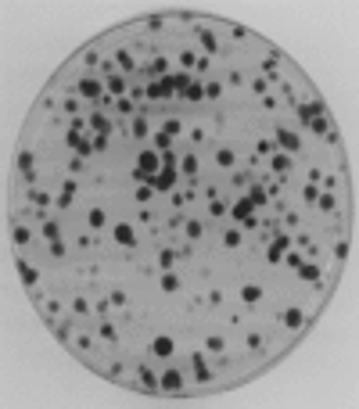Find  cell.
<instances>
[{
	"instance_id": "6da1fadb",
	"label": "cell",
	"mask_w": 359,
	"mask_h": 409,
	"mask_svg": "<svg viewBox=\"0 0 359 409\" xmlns=\"http://www.w3.org/2000/svg\"><path fill=\"white\" fill-rule=\"evenodd\" d=\"M158 162H162V158H158V151H151V147H140V151H137V165H140L144 172L158 176Z\"/></svg>"
},
{
	"instance_id": "4fadbf2b",
	"label": "cell",
	"mask_w": 359,
	"mask_h": 409,
	"mask_svg": "<svg viewBox=\"0 0 359 409\" xmlns=\"http://www.w3.org/2000/svg\"><path fill=\"white\" fill-rule=\"evenodd\" d=\"M223 348H227V341H223V337H216V334L205 341V352H209V355H223Z\"/></svg>"
},
{
	"instance_id": "9a60e30c",
	"label": "cell",
	"mask_w": 359,
	"mask_h": 409,
	"mask_svg": "<svg viewBox=\"0 0 359 409\" xmlns=\"http://www.w3.org/2000/svg\"><path fill=\"white\" fill-rule=\"evenodd\" d=\"M40 237H47V241H61V226H58V223H43Z\"/></svg>"
},
{
	"instance_id": "ba28073f",
	"label": "cell",
	"mask_w": 359,
	"mask_h": 409,
	"mask_svg": "<svg viewBox=\"0 0 359 409\" xmlns=\"http://www.w3.org/2000/svg\"><path fill=\"white\" fill-rule=\"evenodd\" d=\"M302 323H305V312H302V309H287V312H284V327H287V330H298Z\"/></svg>"
},
{
	"instance_id": "9c48e42d",
	"label": "cell",
	"mask_w": 359,
	"mask_h": 409,
	"mask_svg": "<svg viewBox=\"0 0 359 409\" xmlns=\"http://www.w3.org/2000/svg\"><path fill=\"white\" fill-rule=\"evenodd\" d=\"M180 172H184V176H198V154H184V158H180Z\"/></svg>"
},
{
	"instance_id": "277c9868",
	"label": "cell",
	"mask_w": 359,
	"mask_h": 409,
	"mask_svg": "<svg viewBox=\"0 0 359 409\" xmlns=\"http://www.w3.org/2000/svg\"><path fill=\"white\" fill-rule=\"evenodd\" d=\"M172 348H176V345H172V337H165V334L151 341V355H154V359H169V355H172Z\"/></svg>"
},
{
	"instance_id": "5bb4252c",
	"label": "cell",
	"mask_w": 359,
	"mask_h": 409,
	"mask_svg": "<svg viewBox=\"0 0 359 409\" xmlns=\"http://www.w3.org/2000/svg\"><path fill=\"white\" fill-rule=\"evenodd\" d=\"M104 219H108V216H104V209H90V216H86V223H90L94 230H101V226H104Z\"/></svg>"
},
{
	"instance_id": "7c38bea8",
	"label": "cell",
	"mask_w": 359,
	"mask_h": 409,
	"mask_svg": "<svg viewBox=\"0 0 359 409\" xmlns=\"http://www.w3.org/2000/svg\"><path fill=\"white\" fill-rule=\"evenodd\" d=\"M270 169L287 172V169H291V158H287V154H270Z\"/></svg>"
},
{
	"instance_id": "2e32d148",
	"label": "cell",
	"mask_w": 359,
	"mask_h": 409,
	"mask_svg": "<svg viewBox=\"0 0 359 409\" xmlns=\"http://www.w3.org/2000/svg\"><path fill=\"white\" fill-rule=\"evenodd\" d=\"M162 126H165V133H169V137H180V133H184V122H180V119H165Z\"/></svg>"
},
{
	"instance_id": "44dd1931",
	"label": "cell",
	"mask_w": 359,
	"mask_h": 409,
	"mask_svg": "<svg viewBox=\"0 0 359 409\" xmlns=\"http://www.w3.org/2000/svg\"><path fill=\"white\" fill-rule=\"evenodd\" d=\"M252 204L255 209H266V190L262 187H252Z\"/></svg>"
},
{
	"instance_id": "ac0fdd59",
	"label": "cell",
	"mask_w": 359,
	"mask_h": 409,
	"mask_svg": "<svg viewBox=\"0 0 359 409\" xmlns=\"http://www.w3.org/2000/svg\"><path fill=\"white\" fill-rule=\"evenodd\" d=\"M108 90L122 97V90H126V79H122V76H108Z\"/></svg>"
},
{
	"instance_id": "7402d4cb",
	"label": "cell",
	"mask_w": 359,
	"mask_h": 409,
	"mask_svg": "<svg viewBox=\"0 0 359 409\" xmlns=\"http://www.w3.org/2000/svg\"><path fill=\"white\" fill-rule=\"evenodd\" d=\"M201 230H205V226H201L198 219H191V223H187V237H191V241H201Z\"/></svg>"
},
{
	"instance_id": "3957f363",
	"label": "cell",
	"mask_w": 359,
	"mask_h": 409,
	"mask_svg": "<svg viewBox=\"0 0 359 409\" xmlns=\"http://www.w3.org/2000/svg\"><path fill=\"white\" fill-rule=\"evenodd\" d=\"M158 384H162L165 391H184V370H165Z\"/></svg>"
},
{
	"instance_id": "cb8c5ba5",
	"label": "cell",
	"mask_w": 359,
	"mask_h": 409,
	"mask_svg": "<svg viewBox=\"0 0 359 409\" xmlns=\"http://www.w3.org/2000/svg\"><path fill=\"white\" fill-rule=\"evenodd\" d=\"M209 216H216V219L227 216V201H212V204H209Z\"/></svg>"
},
{
	"instance_id": "e0dca14e",
	"label": "cell",
	"mask_w": 359,
	"mask_h": 409,
	"mask_svg": "<svg viewBox=\"0 0 359 409\" xmlns=\"http://www.w3.org/2000/svg\"><path fill=\"white\" fill-rule=\"evenodd\" d=\"M29 201L36 204V209H43V204H51V194H47V190H33V194H29Z\"/></svg>"
},
{
	"instance_id": "ffe728a7",
	"label": "cell",
	"mask_w": 359,
	"mask_h": 409,
	"mask_svg": "<svg viewBox=\"0 0 359 409\" xmlns=\"http://www.w3.org/2000/svg\"><path fill=\"white\" fill-rule=\"evenodd\" d=\"M172 262H176V252H169V248L158 252V266H162V269H172Z\"/></svg>"
},
{
	"instance_id": "8992f818",
	"label": "cell",
	"mask_w": 359,
	"mask_h": 409,
	"mask_svg": "<svg viewBox=\"0 0 359 409\" xmlns=\"http://www.w3.org/2000/svg\"><path fill=\"white\" fill-rule=\"evenodd\" d=\"M323 266L320 262H298V280H320Z\"/></svg>"
},
{
	"instance_id": "7a4b0ae2",
	"label": "cell",
	"mask_w": 359,
	"mask_h": 409,
	"mask_svg": "<svg viewBox=\"0 0 359 409\" xmlns=\"http://www.w3.org/2000/svg\"><path fill=\"white\" fill-rule=\"evenodd\" d=\"M76 90H79V97H86V101H97V97H101V83H97L94 76H83V79L76 83Z\"/></svg>"
},
{
	"instance_id": "8fae6325",
	"label": "cell",
	"mask_w": 359,
	"mask_h": 409,
	"mask_svg": "<svg viewBox=\"0 0 359 409\" xmlns=\"http://www.w3.org/2000/svg\"><path fill=\"white\" fill-rule=\"evenodd\" d=\"M115 241H119V244H126V248H129V244H137V237H133V230H129V226H122V223L115 226Z\"/></svg>"
},
{
	"instance_id": "52a82bcc",
	"label": "cell",
	"mask_w": 359,
	"mask_h": 409,
	"mask_svg": "<svg viewBox=\"0 0 359 409\" xmlns=\"http://www.w3.org/2000/svg\"><path fill=\"white\" fill-rule=\"evenodd\" d=\"M234 162H237V151H234V147H219V151H216V165H219V169H230Z\"/></svg>"
},
{
	"instance_id": "484cf974",
	"label": "cell",
	"mask_w": 359,
	"mask_h": 409,
	"mask_svg": "<svg viewBox=\"0 0 359 409\" xmlns=\"http://www.w3.org/2000/svg\"><path fill=\"white\" fill-rule=\"evenodd\" d=\"M51 255L54 259H65V241H51Z\"/></svg>"
},
{
	"instance_id": "d6986e66",
	"label": "cell",
	"mask_w": 359,
	"mask_h": 409,
	"mask_svg": "<svg viewBox=\"0 0 359 409\" xmlns=\"http://www.w3.org/2000/svg\"><path fill=\"white\" fill-rule=\"evenodd\" d=\"M140 204H147V201H154V187H137V194H133Z\"/></svg>"
},
{
	"instance_id": "30bf717a",
	"label": "cell",
	"mask_w": 359,
	"mask_h": 409,
	"mask_svg": "<svg viewBox=\"0 0 359 409\" xmlns=\"http://www.w3.org/2000/svg\"><path fill=\"white\" fill-rule=\"evenodd\" d=\"M259 298H262V287H259V284H244V287H241V302L255 305Z\"/></svg>"
},
{
	"instance_id": "603a6c76",
	"label": "cell",
	"mask_w": 359,
	"mask_h": 409,
	"mask_svg": "<svg viewBox=\"0 0 359 409\" xmlns=\"http://www.w3.org/2000/svg\"><path fill=\"white\" fill-rule=\"evenodd\" d=\"M162 291H169V294H172V291H180V280H176L172 273H169V277H162Z\"/></svg>"
},
{
	"instance_id": "5b68a950",
	"label": "cell",
	"mask_w": 359,
	"mask_h": 409,
	"mask_svg": "<svg viewBox=\"0 0 359 409\" xmlns=\"http://www.w3.org/2000/svg\"><path fill=\"white\" fill-rule=\"evenodd\" d=\"M252 212H255V204H252V197H237V204L230 209V216L237 219V223H244V219H252Z\"/></svg>"
},
{
	"instance_id": "d4e9b609",
	"label": "cell",
	"mask_w": 359,
	"mask_h": 409,
	"mask_svg": "<svg viewBox=\"0 0 359 409\" xmlns=\"http://www.w3.org/2000/svg\"><path fill=\"white\" fill-rule=\"evenodd\" d=\"M223 244H227V248H237V244H241V234H237V230H227Z\"/></svg>"
}]
</instances>
